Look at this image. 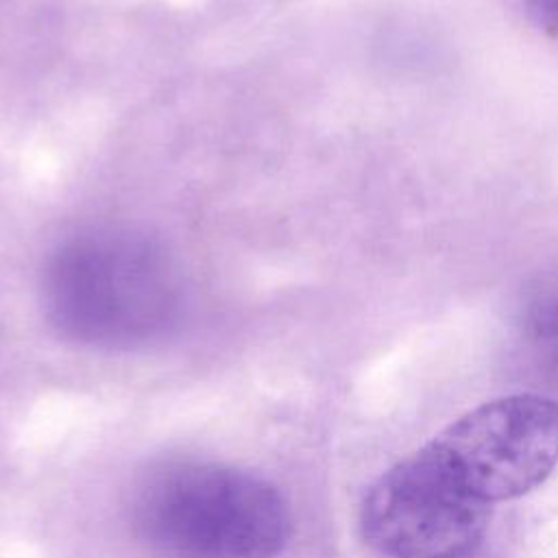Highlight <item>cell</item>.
<instances>
[{
    "label": "cell",
    "instance_id": "cell-5",
    "mask_svg": "<svg viewBox=\"0 0 558 558\" xmlns=\"http://www.w3.org/2000/svg\"><path fill=\"white\" fill-rule=\"evenodd\" d=\"M530 26L558 37V0H504Z\"/></svg>",
    "mask_w": 558,
    "mask_h": 558
},
{
    "label": "cell",
    "instance_id": "cell-1",
    "mask_svg": "<svg viewBox=\"0 0 558 558\" xmlns=\"http://www.w3.org/2000/svg\"><path fill=\"white\" fill-rule=\"evenodd\" d=\"M48 325L83 347L131 349L166 336L183 312V279L155 238L92 227L61 240L39 281Z\"/></svg>",
    "mask_w": 558,
    "mask_h": 558
},
{
    "label": "cell",
    "instance_id": "cell-3",
    "mask_svg": "<svg viewBox=\"0 0 558 558\" xmlns=\"http://www.w3.org/2000/svg\"><path fill=\"white\" fill-rule=\"evenodd\" d=\"M490 506L473 497L427 442L384 471L360 508L364 541L386 558H471Z\"/></svg>",
    "mask_w": 558,
    "mask_h": 558
},
{
    "label": "cell",
    "instance_id": "cell-2",
    "mask_svg": "<svg viewBox=\"0 0 558 558\" xmlns=\"http://www.w3.org/2000/svg\"><path fill=\"white\" fill-rule=\"evenodd\" d=\"M133 525L166 558H275L290 532L279 490L216 462H181L135 495Z\"/></svg>",
    "mask_w": 558,
    "mask_h": 558
},
{
    "label": "cell",
    "instance_id": "cell-6",
    "mask_svg": "<svg viewBox=\"0 0 558 558\" xmlns=\"http://www.w3.org/2000/svg\"><path fill=\"white\" fill-rule=\"evenodd\" d=\"M536 333L543 344L551 349V353L558 357V303L545 310L536 318Z\"/></svg>",
    "mask_w": 558,
    "mask_h": 558
},
{
    "label": "cell",
    "instance_id": "cell-4",
    "mask_svg": "<svg viewBox=\"0 0 558 558\" xmlns=\"http://www.w3.org/2000/svg\"><path fill=\"white\" fill-rule=\"evenodd\" d=\"M429 445L480 501L517 499L558 464V403L532 392L493 399L456 418Z\"/></svg>",
    "mask_w": 558,
    "mask_h": 558
}]
</instances>
